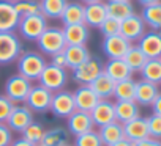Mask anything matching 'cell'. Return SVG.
<instances>
[{
    "label": "cell",
    "mask_w": 161,
    "mask_h": 146,
    "mask_svg": "<svg viewBox=\"0 0 161 146\" xmlns=\"http://www.w3.org/2000/svg\"><path fill=\"white\" fill-rule=\"evenodd\" d=\"M63 55L66 60V69H71V71L92 57L87 46H66L63 49Z\"/></svg>",
    "instance_id": "cell-24"
},
{
    "label": "cell",
    "mask_w": 161,
    "mask_h": 146,
    "mask_svg": "<svg viewBox=\"0 0 161 146\" xmlns=\"http://www.w3.org/2000/svg\"><path fill=\"white\" fill-rule=\"evenodd\" d=\"M44 132H46L44 126H43L41 123H38V121L33 119V121L21 132V137L36 146V144L41 143V140H43V137H44Z\"/></svg>",
    "instance_id": "cell-35"
},
{
    "label": "cell",
    "mask_w": 161,
    "mask_h": 146,
    "mask_svg": "<svg viewBox=\"0 0 161 146\" xmlns=\"http://www.w3.org/2000/svg\"><path fill=\"white\" fill-rule=\"evenodd\" d=\"M73 98H74L76 110L87 112V113H90L93 110V107L100 102V98L95 94V91L90 88V85H79L74 90Z\"/></svg>",
    "instance_id": "cell-14"
},
{
    "label": "cell",
    "mask_w": 161,
    "mask_h": 146,
    "mask_svg": "<svg viewBox=\"0 0 161 146\" xmlns=\"http://www.w3.org/2000/svg\"><path fill=\"white\" fill-rule=\"evenodd\" d=\"M145 27L147 25L144 24L141 14L134 13V14H131L130 18H126L120 22V35L133 44V43L139 41L141 36L145 33Z\"/></svg>",
    "instance_id": "cell-13"
},
{
    "label": "cell",
    "mask_w": 161,
    "mask_h": 146,
    "mask_svg": "<svg viewBox=\"0 0 161 146\" xmlns=\"http://www.w3.org/2000/svg\"><path fill=\"white\" fill-rule=\"evenodd\" d=\"M13 140V130L7 126V123H0V146H10Z\"/></svg>",
    "instance_id": "cell-41"
},
{
    "label": "cell",
    "mask_w": 161,
    "mask_h": 146,
    "mask_svg": "<svg viewBox=\"0 0 161 146\" xmlns=\"http://www.w3.org/2000/svg\"><path fill=\"white\" fill-rule=\"evenodd\" d=\"M63 36L66 46H87L90 38V30L86 24H74L63 27Z\"/></svg>",
    "instance_id": "cell-18"
},
{
    "label": "cell",
    "mask_w": 161,
    "mask_h": 146,
    "mask_svg": "<svg viewBox=\"0 0 161 146\" xmlns=\"http://www.w3.org/2000/svg\"><path fill=\"white\" fill-rule=\"evenodd\" d=\"M98 30L101 32V35H103V36L119 35V33H120V21H117V19H114V18L108 16V18L103 21V24L98 27Z\"/></svg>",
    "instance_id": "cell-38"
},
{
    "label": "cell",
    "mask_w": 161,
    "mask_h": 146,
    "mask_svg": "<svg viewBox=\"0 0 161 146\" xmlns=\"http://www.w3.org/2000/svg\"><path fill=\"white\" fill-rule=\"evenodd\" d=\"M159 60H161V57H159Z\"/></svg>",
    "instance_id": "cell-52"
},
{
    "label": "cell",
    "mask_w": 161,
    "mask_h": 146,
    "mask_svg": "<svg viewBox=\"0 0 161 146\" xmlns=\"http://www.w3.org/2000/svg\"><path fill=\"white\" fill-rule=\"evenodd\" d=\"M69 132L63 126H55L51 129H46L44 137L40 144L43 146H65L69 143Z\"/></svg>",
    "instance_id": "cell-28"
},
{
    "label": "cell",
    "mask_w": 161,
    "mask_h": 146,
    "mask_svg": "<svg viewBox=\"0 0 161 146\" xmlns=\"http://www.w3.org/2000/svg\"><path fill=\"white\" fill-rule=\"evenodd\" d=\"M36 146H43V144H36Z\"/></svg>",
    "instance_id": "cell-51"
},
{
    "label": "cell",
    "mask_w": 161,
    "mask_h": 146,
    "mask_svg": "<svg viewBox=\"0 0 161 146\" xmlns=\"http://www.w3.org/2000/svg\"><path fill=\"white\" fill-rule=\"evenodd\" d=\"M5 2H10V3H16V2H19V0H5Z\"/></svg>",
    "instance_id": "cell-49"
},
{
    "label": "cell",
    "mask_w": 161,
    "mask_h": 146,
    "mask_svg": "<svg viewBox=\"0 0 161 146\" xmlns=\"http://www.w3.org/2000/svg\"><path fill=\"white\" fill-rule=\"evenodd\" d=\"M74 110H76V104H74V98H73L71 91L60 90V91L52 93V101H51L49 112L55 118L66 119Z\"/></svg>",
    "instance_id": "cell-9"
},
{
    "label": "cell",
    "mask_w": 161,
    "mask_h": 146,
    "mask_svg": "<svg viewBox=\"0 0 161 146\" xmlns=\"http://www.w3.org/2000/svg\"><path fill=\"white\" fill-rule=\"evenodd\" d=\"M47 27H49L47 19L41 13H36L32 16L21 18L19 25H18V32H19L21 38H24L27 41H36Z\"/></svg>",
    "instance_id": "cell-4"
},
{
    "label": "cell",
    "mask_w": 161,
    "mask_h": 146,
    "mask_svg": "<svg viewBox=\"0 0 161 146\" xmlns=\"http://www.w3.org/2000/svg\"><path fill=\"white\" fill-rule=\"evenodd\" d=\"M148 58L144 55V52L137 47V44H131V47L128 49V52L125 53L123 57V61L128 64V68L133 71V74L134 72H139L142 69V66L145 64Z\"/></svg>",
    "instance_id": "cell-34"
},
{
    "label": "cell",
    "mask_w": 161,
    "mask_h": 146,
    "mask_svg": "<svg viewBox=\"0 0 161 146\" xmlns=\"http://www.w3.org/2000/svg\"><path fill=\"white\" fill-rule=\"evenodd\" d=\"M134 93H136V80L130 77V79L115 82L112 98L115 101H134Z\"/></svg>",
    "instance_id": "cell-33"
},
{
    "label": "cell",
    "mask_w": 161,
    "mask_h": 146,
    "mask_svg": "<svg viewBox=\"0 0 161 146\" xmlns=\"http://www.w3.org/2000/svg\"><path fill=\"white\" fill-rule=\"evenodd\" d=\"M22 52V39L16 32H0V64L14 63Z\"/></svg>",
    "instance_id": "cell-3"
},
{
    "label": "cell",
    "mask_w": 161,
    "mask_h": 146,
    "mask_svg": "<svg viewBox=\"0 0 161 146\" xmlns=\"http://www.w3.org/2000/svg\"><path fill=\"white\" fill-rule=\"evenodd\" d=\"M103 72L106 76H109L114 82H120V80L133 77V71L128 68V64L123 61V58L108 60L103 64Z\"/></svg>",
    "instance_id": "cell-22"
},
{
    "label": "cell",
    "mask_w": 161,
    "mask_h": 146,
    "mask_svg": "<svg viewBox=\"0 0 161 146\" xmlns=\"http://www.w3.org/2000/svg\"><path fill=\"white\" fill-rule=\"evenodd\" d=\"M114 87H115V82L109 76H106L104 72H101V74L90 83V88L95 91V94L100 99H111L112 94H114Z\"/></svg>",
    "instance_id": "cell-29"
},
{
    "label": "cell",
    "mask_w": 161,
    "mask_h": 146,
    "mask_svg": "<svg viewBox=\"0 0 161 146\" xmlns=\"http://www.w3.org/2000/svg\"><path fill=\"white\" fill-rule=\"evenodd\" d=\"M130 47H131V43L126 38H123L120 33L112 35V36H104V39L101 43V50L109 60L123 58Z\"/></svg>",
    "instance_id": "cell-11"
},
{
    "label": "cell",
    "mask_w": 161,
    "mask_h": 146,
    "mask_svg": "<svg viewBox=\"0 0 161 146\" xmlns=\"http://www.w3.org/2000/svg\"><path fill=\"white\" fill-rule=\"evenodd\" d=\"M35 43L38 46V50L47 57L58 53V52H63V49L66 47L63 28H60V27H47Z\"/></svg>",
    "instance_id": "cell-2"
},
{
    "label": "cell",
    "mask_w": 161,
    "mask_h": 146,
    "mask_svg": "<svg viewBox=\"0 0 161 146\" xmlns=\"http://www.w3.org/2000/svg\"><path fill=\"white\" fill-rule=\"evenodd\" d=\"M13 107H14V102H11L5 94H0V123H7Z\"/></svg>",
    "instance_id": "cell-40"
},
{
    "label": "cell",
    "mask_w": 161,
    "mask_h": 146,
    "mask_svg": "<svg viewBox=\"0 0 161 146\" xmlns=\"http://www.w3.org/2000/svg\"><path fill=\"white\" fill-rule=\"evenodd\" d=\"M150 107H152V110H153V115L161 116V93L156 96V99L153 101V104H152Z\"/></svg>",
    "instance_id": "cell-44"
},
{
    "label": "cell",
    "mask_w": 161,
    "mask_h": 146,
    "mask_svg": "<svg viewBox=\"0 0 161 146\" xmlns=\"http://www.w3.org/2000/svg\"><path fill=\"white\" fill-rule=\"evenodd\" d=\"M93 129H95V124L92 121L90 113H87V112L74 110L66 118V130L73 137L80 135V133H84V132H89V130H93Z\"/></svg>",
    "instance_id": "cell-12"
},
{
    "label": "cell",
    "mask_w": 161,
    "mask_h": 146,
    "mask_svg": "<svg viewBox=\"0 0 161 146\" xmlns=\"http://www.w3.org/2000/svg\"><path fill=\"white\" fill-rule=\"evenodd\" d=\"M108 18V8L106 2H97V3H89L84 8V24L90 28H98L103 21Z\"/></svg>",
    "instance_id": "cell-21"
},
{
    "label": "cell",
    "mask_w": 161,
    "mask_h": 146,
    "mask_svg": "<svg viewBox=\"0 0 161 146\" xmlns=\"http://www.w3.org/2000/svg\"><path fill=\"white\" fill-rule=\"evenodd\" d=\"M84 8H86V5L80 2H68L60 16L63 27L74 25V24H84Z\"/></svg>",
    "instance_id": "cell-27"
},
{
    "label": "cell",
    "mask_w": 161,
    "mask_h": 146,
    "mask_svg": "<svg viewBox=\"0 0 161 146\" xmlns=\"http://www.w3.org/2000/svg\"><path fill=\"white\" fill-rule=\"evenodd\" d=\"M137 47L144 52L147 58H159L161 57V32H156V30L145 32L137 41Z\"/></svg>",
    "instance_id": "cell-15"
},
{
    "label": "cell",
    "mask_w": 161,
    "mask_h": 146,
    "mask_svg": "<svg viewBox=\"0 0 161 146\" xmlns=\"http://www.w3.org/2000/svg\"><path fill=\"white\" fill-rule=\"evenodd\" d=\"M74 146H104L100 135H98V130H89V132H84L80 135H76L74 137Z\"/></svg>",
    "instance_id": "cell-36"
},
{
    "label": "cell",
    "mask_w": 161,
    "mask_h": 146,
    "mask_svg": "<svg viewBox=\"0 0 161 146\" xmlns=\"http://www.w3.org/2000/svg\"><path fill=\"white\" fill-rule=\"evenodd\" d=\"M147 126H148V135L152 138L161 140V116L150 115L147 118Z\"/></svg>",
    "instance_id": "cell-39"
},
{
    "label": "cell",
    "mask_w": 161,
    "mask_h": 146,
    "mask_svg": "<svg viewBox=\"0 0 161 146\" xmlns=\"http://www.w3.org/2000/svg\"><path fill=\"white\" fill-rule=\"evenodd\" d=\"M51 101H52V91H49L43 85L36 83V85H32L30 93L24 104L33 113H44V112H49Z\"/></svg>",
    "instance_id": "cell-8"
},
{
    "label": "cell",
    "mask_w": 161,
    "mask_h": 146,
    "mask_svg": "<svg viewBox=\"0 0 161 146\" xmlns=\"http://www.w3.org/2000/svg\"><path fill=\"white\" fill-rule=\"evenodd\" d=\"M123 133H125V138L130 140L131 143H136V141H141L148 135V126H147V118H142V116H137L128 123L123 124Z\"/></svg>",
    "instance_id": "cell-20"
},
{
    "label": "cell",
    "mask_w": 161,
    "mask_h": 146,
    "mask_svg": "<svg viewBox=\"0 0 161 146\" xmlns=\"http://www.w3.org/2000/svg\"><path fill=\"white\" fill-rule=\"evenodd\" d=\"M47 61L44 58V55L41 52H35V50H27L22 52L19 55V58L16 60V66H18V74H21L22 77L29 79L30 82H35L40 79L43 69L46 68Z\"/></svg>",
    "instance_id": "cell-1"
},
{
    "label": "cell",
    "mask_w": 161,
    "mask_h": 146,
    "mask_svg": "<svg viewBox=\"0 0 161 146\" xmlns=\"http://www.w3.org/2000/svg\"><path fill=\"white\" fill-rule=\"evenodd\" d=\"M98 135H100L104 146H111V144L117 143L119 140L125 138L123 124H120L119 121H112L109 124H104V126L98 127Z\"/></svg>",
    "instance_id": "cell-26"
},
{
    "label": "cell",
    "mask_w": 161,
    "mask_h": 146,
    "mask_svg": "<svg viewBox=\"0 0 161 146\" xmlns=\"http://www.w3.org/2000/svg\"><path fill=\"white\" fill-rule=\"evenodd\" d=\"M32 82L25 77H22L21 74H14V76H10L5 82V87H3V94L14 104H24L29 93H30V88H32Z\"/></svg>",
    "instance_id": "cell-5"
},
{
    "label": "cell",
    "mask_w": 161,
    "mask_h": 146,
    "mask_svg": "<svg viewBox=\"0 0 161 146\" xmlns=\"http://www.w3.org/2000/svg\"><path fill=\"white\" fill-rule=\"evenodd\" d=\"M159 93H161V91H159L158 85H155V83H152V82H147V80H142V79H141L139 82H136L134 101L137 102V105L150 107Z\"/></svg>",
    "instance_id": "cell-19"
},
{
    "label": "cell",
    "mask_w": 161,
    "mask_h": 146,
    "mask_svg": "<svg viewBox=\"0 0 161 146\" xmlns=\"http://www.w3.org/2000/svg\"><path fill=\"white\" fill-rule=\"evenodd\" d=\"M68 0H40V13L46 19H60Z\"/></svg>",
    "instance_id": "cell-32"
},
{
    "label": "cell",
    "mask_w": 161,
    "mask_h": 146,
    "mask_svg": "<svg viewBox=\"0 0 161 146\" xmlns=\"http://www.w3.org/2000/svg\"><path fill=\"white\" fill-rule=\"evenodd\" d=\"M49 58H51L49 64H52V66H57V68H63V69H66V60H65V55H63V52L54 53V55H51Z\"/></svg>",
    "instance_id": "cell-42"
},
{
    "label": "cell",
    "mask_w": 161,
    "mask_h": 146,
    "mask_svg": "<svg viewBox=\"0 0 161 146\" xmlns=\"http://www.w3.org/2000/svg\"><path fill=\"white\" fill-rule=\"evenodd\" d=\"M141 18H142V21L147 27H150L152 30L161 32V2L144 7Z\"/></svg>",
    "instance_id": "cell-31"
},
{
    "label": "cell",
    "mask_w": 161,
    "mask_h": 146,
    "mask_svg": "<svg viewBox=\"0 0 161 146\" xmlns=\"http://www.w3.org/2000/svg\"><path fill=\"white\" fill-rule=\"evenodd\" d=\"M35 119V113L25 105V104H14L8 119H7V126L13 130V132H22L32 121Z\"/></svg>",
    "instance_id": "cell-10"
},
{
    "label": "cell",
    "mask_w": 161,
    "mask_h": 146,
    "mask_svg": "<svg viewBox=\"0 0 161 146\" xmlns=\"http://www.w3.org/2000/svg\"><path fill=\"white\" fill-rule=\"evenodd\" d=\"M80 3L84 5H89V3H97V2H104V0H79Z\"/></svg>",
    "instance_id": "cell-48"
},
{
    "label": "cell",
    "mask_w": 161,
    "mask_h": 146,
    "mask_svg": "<svg viewBox=\"0 0 161 146\" xmlns=\"http://www.w3.org/2000/svg\"><path fill=\"white\" fill-rule=\"evenodd\" d=\"M106 8H108V16H111L120 22L136 13L131 0H108Z\"/></svg>",
    "instance_id": "cell-25"
},
{
    "label": "cell",
    "mask_w": 161,
    "mask_h": 146,
    "mask_svg": "<svg viewBox=\"0 0 161 146\" xmlns=\"http://www.w3.org/2000/svg\"><path fill=\"white\" fill-rule=\"evenodd\" d=\"M111 146H134V143H131V141L126 140V138H122V140H119L117 143H114V144H111Z\"/></svg>",
    "instance_id": "cell-46"
},
{
    "label": "cell",
    "mask_w": 161,
    "mask_h": 146,
    "mask_svg": "<svg viewBox=\"0 0 161 146\" xmlns=\"http://www.w3.org/2000/svg\"><path fill=\"white\" fill-rule=\"evenodd\" d=\"M38 83L43 85L44 88H47L52 93L60 91L68 83V72L63 68H57V66H52V64L47 63L46 68L41 72L40 79H38Z\"/></svg>",
    "instance_id": "cell-7"
},
{
    "label": "cell",
    "mask_w": 161,
    "mask_h": 146,
    "mask_svg": "<svg viewBox=\"0 0 161 146\" xmlns=\"http://www.w3.org/2000/svg\"><path fill=\"white\" fill-rule=\"evenodd\" d=\"M73 80L77 85H90L101 72H103V61L98 57H90L87 61L79 64L73 71Z\"/></svg>",
    "instance_id": "cell-6"
},
{
    "label": "cell",
    "mask_w": 161,
    "mask_h": 146,
    "mask_svg": "<svg viewBox=\"0 0 161 146\" xmlns=\"http://www.w3.org/2000/svg\"><path fill=\"white\" fill-rule=\"evenodd\" d=\"M141 105H137L136 101H115L114 110H115V121L120 124H125L137 116H141Z\"/></svg>",
    "instance_id": "cell-23"
},
{
    "label": "cell",
    "mask_w": 161,
    "mask_h": 146,
    "mask_svg": "<svg viewBox=\"0 0 161 146\" xmlns=\"http://www.w3.org/2000/svg\"><path fill=\"white\" fill-rule=\"evenodd\" d=\"M134 146H161V140L147 137V138H144V140H141V141H136Z\"/></svg>",
    "instance_id": "cell-43"
},
{
    "label": "cell",
    "mask_w": 161,
    "mask_h": 146,
    "mask_svg": "<svg viewBox=\"0 0 161 146\" xmlns=\"http://www.w3.org/2000/svg\"><path fill=\"white\" fill-rule=\"evenodd\" d=\"M10 146H35V144H32V143H30V141H27L25 138H22V137H19V138H16V140H13Z\"/></svg>",
    "instance_id": "cell-45"
},
{
    "label": "cell",
    "mask_w": 161,
    "mask_h": 146,
    "mask_svg": "<svg viewBox=\"0 0 161 146\" xmlns=\"http://www.w3.org/2000/svg\"><path fill=\"white\" fill-rule=\"evenodd\" d=\"M19 14L13 3L0 0V32H14L19 25Z\"/></svg>",
    "instance_id": "cell-17"
},
{
    "label": "cell",
    "mask_w": 161,
    "mask_h": 146,
    "mask_svg": "<svg viewBox=\"0 0 161 146\" xmlns=\"http://www.w3.org/2000/svg\"><path fill=\"white\" fill-rule=\"evenodd\" d=\"M92 121L95 127H101L104 124H109L115 121V110H114V102L111 99H100V102L93 107L90 112Z\"/></svg>",
    "instance_id": "cell-16"
},
{
    "label": "cell",
    "mask_w": 161,
    "mask_h": 146,
    "mask_svg": "<svg viewBox=\"0 0 161 146\" xmlns=\"http://www.w3.org/2000/svg\"><path fill=\"white\" fill-rule=\"evenodd\" d=\"M161 0H137V3L144 8V7H148V5H153V3H158Z\"/></svg>",
    "instance_id": "cell-47"
},
{
    "label": "cell",
    "mask_w": 161,
    "mask_h": 146,
    "mask_svg": "<svg viewBox=\"0 0 161 146\" xmlns=\"http://www.w3.org/2000/svg\"><path fill=\"white\" fill-rule=\"evenodd\" d=\"M19 18H25V16H32L40 13V0H19V2L13 3Z\"/></svg>",
    "instance_id": "cell-37"
},
{
    "label": "cell",
    "mask_w": 161,
    "mask_h": 146,
    "mask_svg": "<svg viewBox=\"0 0 161 146\" xmlns=\"http://www.w3.org/2000/svg\"><path fill=\"white\" fill-rule=\"evenodd\" d=\"M139 72H141L142 80L152 82L155 85H161V60L159 58H148Z\"/></svg>",
    "instance_id": "cell-30"
},
{
    "label": "cell",
    "mask_w": 161,
    "mask_h": 146,
    "mask_svg": "<svg viewBox=\"0 0 161 146\" xmlns=\"http://www.w3.org/2000/svg\"><path fill=\"white\" fill-rule=\"evenodd\" d=\"M65 146H74V144H71V143H68V144H65Z\"/></svg>",
    "instance_id": "cell-50"
}]
</instances>
